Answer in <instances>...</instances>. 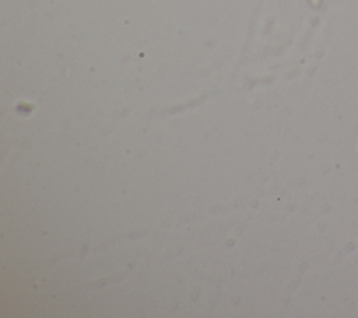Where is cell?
Wrapping results in <instances>:
<instances>
[{"instance_id":"1","label":"cell","mask_w":358,"mask_h":318,"mask_svg":"<svg viewBox=\"0 0 358 318\" xmlns=\"http://www.w3.org/2000/svg\"><path fill=\"white\" fill-rule=\"evenodd\" d=\"M312 1V4H315V6H317L319 3H320V0H310Z\"/></svg>"}]
</instances>
